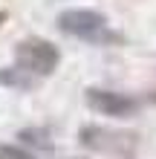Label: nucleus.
Returning <instances> with one entry per match:
<instances>
[{
	"instance_id": "f257e3e1",
	"label": "nucleus",
	"mask_w": 156,
	"mask_h": 159,
	"mask_svg": "<svg viewBox=\"0 0 156 159\" xmlns=\"http://www.w3.org/2000/svg\"><path fill=\"white\" fill-rule=\"evenodd\" d=\"M55 26L64 35H72V38L90 41V43H122L124 35L113 32L107 26V17L96 9H64V12L55 17Z\"/></svg>"
},
{
	"instance_id": "f03ea898",
	"label": "nucleus",
	"mask_w": 156,
	"mask_h": 159,
	"mask_svg": "<svg viewBox=\"0 0 156 159\" xmlns=\"http://www.w3.org/2000/svg\"><path fill=\"white\" fill-rule=\"evenodd\" d=\"M78 145L96 153L118 156V159H130L139 148V133L133 130H113L101 125H84L78 130Z\"/></svg>"
},
{
	"instance_id": "7ed1b4c3",
	"label": "nucleus",
	"mask_w": 156,
	"mask_h": 159,
	"mask_svg": "<svg viewBox=\"0 0 156 159\" xmlns=\"http://www.w3.org/2000/svg\"><path fill=\"white\" fill-rule=\"evenodd\" d=\"M15 64L26 72H32V75H52L55 70H58L61 64V52L58 46L47 38H26L15 46Z\"/></svg>"
},
{
	"instance_id": "20e7f679",
	"label": "nucleus",
	"mask_w": 156,
	"mask_h": 159,
	"mask_svg": "<svg viewBox=\"0 0 156 159\" xmlns=\"http://www.w3.org/2000/svg\"><path fill=\"white\" fill-rule=\"evenodd\" d=\"M84 101L96 113L113 116V119H130V116L139 113V98L127 96V93H116V90L90 87V90H84Z\"/></svg>"
},
{
	"instance_id": "39448f33",
	"label": "nucleus",
	"mask_w": 156,
	"mask_h": 159,
	"mask_svg": "<svg viewBox=\"0 0 156 159\" xmlns=\"http://www.w3.org/2000/svg\"><path fill=\"white\" fill-rule=\"evenodd\" d=\"M0 84L3 87H12V90H32L38 84V75H32V72H26V70H20L15 64V67L0 70Z\"/></svg>"
},
{
	"instance_id": "423d86ee",
	"label": "nucleus",
	"mask_w": 156,
	"mask_h": 159,
	"mask_svg": "<svg viewBox=\"0 0 156 159\" xmlns=\"http://www.w3.org/2000/svg\"><path fill=\"white\" fill-rule=\"evenodd\" d=\"M17 139H20L26 148H38L41 153H52V148H55L52 133L47 127H23L20 133H17Z\"/></svg>"
},
{
	"instance_id": "0eeeda50",
	"label": "nucleus",
	"mask_w": 156,
	"mask_h": 159,
	"mask_svg": "<svg viewBox=\"0 0 156 159\" xmlns=\"http://www.w3.org/2000/svg\"><path fill=\"white\" fill-rule=\"evenodd\" d=\"M0 159H35L26 148H17V145H0Z\"/></svg>"
}]
</instances>
